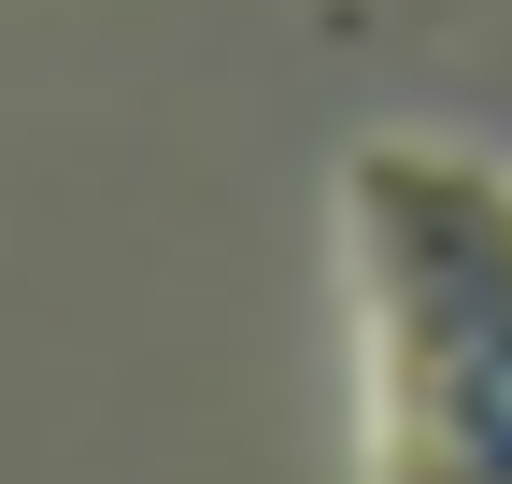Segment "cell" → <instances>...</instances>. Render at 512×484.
<instances>
[{
    "label": "cell",
    "instance_id": "1",
    "mask_svg": "<svg viewBox=\"0 0 512 484\" xmlns=\"http://www.w3.org/2000/svg\"><path fill=\"white\" fill-rule=\"evenodd\" d=\"M370 484H512V171L384 129L342 157Z\"/></svg>",
    "mask_w": 512,
    "mask_h": 484
}]
</instances>
